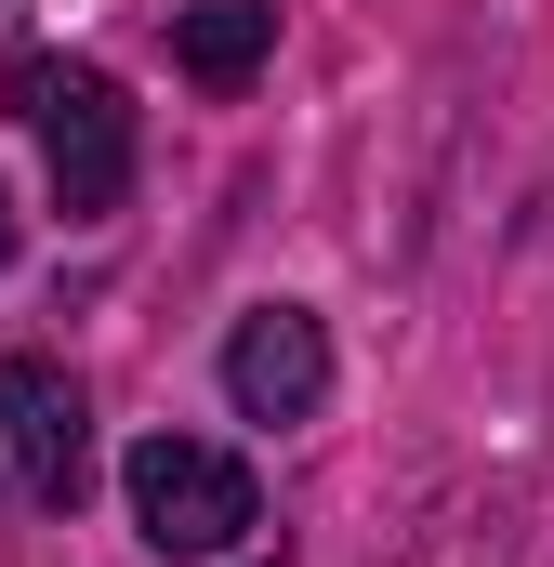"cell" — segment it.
<instances>
[{"instance_id": "1", "label": "cell", "mask_w": 554, "mask_h": 567, "mask_svg": "<svg viewBox=\"0 0 554 567\" xmlns=\"http://www.w3.org/2000/svg\"><path fill=\"white\" fill-rule=\"evenodd\" d=\"M13 120H40V158H53V212H120L133 185V93L106 66H13Z\"/></svg>"}, {"instance_id": "3", "label": "cell", "mask_w": 554, "mask_h": 567, "mask_svg": "<svg viewBox=\"0 0 554 567\" xmlns=\"http://www.w3.org/2000/svg\"><path fill=\"white\" fill-rule=\"evenodd\" d=\"M0 462L27 475V502H80V475H93V410H80V383L53 370V357H0Z\"/></svg>"}, {"instance_id": "6", "label": "cell", "mask_w": 554, "mask_h": 567, "mask_svg": "<svg viewBox=\"0 0 554 567\" xmlns=\"http://www.w3.org/2000/svg\"><path fill=\"white\" fill-rule=\"evenodd\" d=\"M0 265H13V198H0Z\"/></svg>"}, {"instance_id": "4", "label": "cell", "mask_w": 554, "mask_h": 567, "mask_svg": "<svg viewBox=\"0 0 554 567\" xmlns=\"http://www.w3.org/2000/svg\"><path fill=\"white\" fill-rule=\"evenodd\" d=\"M225 396H238L252 423H304V410L330 396V330H317L304 303H252V317L225 330Z\"/></svg>"}, {"instance_id": "2", "label": "cell", "mask_w": 554, "mask_h": 567, "mask_svg": "<svg viewBox=\"0 0 554 567\" xmlns=\"http://www.w3.org/2000/svg\"><path fill=\"white\" fill-rule=\"evenodd\" d=\"M133 528L158 555H238V542L265 528L252 462H238V449H198V435H145L133 449Z\"/></svg>"}, {"instance_id": "5", "label": "cell", "mask_w": 554, "mask_h": 567, "mask_svg": "<svg viewBox=\"0 0 554 567\" xmlns=\"http://www.w3.org/2000/svg\"><path fill=\"white\" fill-rule=\"evenodd\" d=\"M265 53H277V0H198V13L172 27V66H185L198 93H238Z\"/></svg>"}]
</instances>
